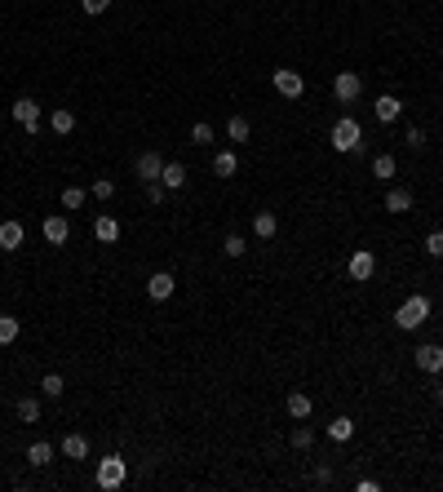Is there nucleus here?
Listing matches in <instances>:
<instances>
[{
    "label": "nucleus",
    "instance_id": "bb28decb",
    "mask_svg": "<svg viewBox=\"0 0 443 492\" xmlns=\"http://www.w3.org/2000/svg\"><path fill=\"white\" fill-rule=\"evenodd\" d=\"M40 390H45L49 399H58L62 390H67V382H62V373H45V377H40Z\"/></svg>",
    "mask_w": 443,
    "mask_h": 492
},
{
    "label": "nucleus",
    "instance_id": "cd10ccee",
    "mask_svg": "<svg viewBox=\"0 0 443 492\" xmlns=\"http://www.w3.org/2000/svg\"><path fill=\"white\" fill-rule=\"evenodd\" d=\"M222 253H226V257H244V253H249V240H244V235H235V231H231V235H226V240H222Z\"/></svg>",
    "mask_w": 443,
    "mask_h": 492
},
{
    "label": "nucleus",
    "instance_id": "4468645a",
    "mask_svg": "<svg viewBox=\"0 0 443 492\" xmlns=\"http://www.w3.org/2000/svg\"><path fill=\"white\" fill-rule=\"evenodd\" d=\"M23 235H27V231H23V222H13V218H9V222H0V249H5V253L23 249Z\"/></svg>",
    "mask_w": 443,
    "mask_h": 492
},
{
    "label": "nucleus",
    "instance_id": "6e6552de",
    "mask_svg": "<svg viewBox=\"0 0 443 492\" xmlns=\"http://www.w3.org/2000/svg\"><path fill=\"white\" fill-rule=\"evenodd\" d=\"M173 288H177L173 275H169V271H155L151 280H146V298H151V302H169V298H173Z\"/></svg>",
    "mask_w": 443,
    "mask_h": 492
},
{
    "label": "nucleus",
    "instance_id": "a211bd4d",
    "mask_svg": "<svg viewBox=\"0 0 443 492\" xmlns=\"http://www.w3.org/2000/svg\"><path fill=\"white\" fill-rule=\"evenodd\" d=\"M62 452H67L71 462H85V457H89V439L80 435V430H71L67 439H62Z\"/></svg>",
    "mask_w": 443,
    "mask_h": 492
},
{
    "label": "nucleus",
    "instance_id": "c756f323",
    "mask_svg": "<svg viewBox=\"0 0 443 492\" xmlns=\"http://www.w3.org/2000/svg\"><path fill=\"white\" fill-rule=\"evenodd\" d=\"M310 444H315V430H310V426H293V448L306 452Z\"/></svg>",
    "mask_w": 443,
    "mask_h": 492
},
{
    "label": "nucleus",
    "instance_id": "f03ea898",
    "mask_svg": "<svg viewBox=\"0 0 443 492\" xmlns=\"http://www.w3.org/2000/svg\"><path fill=\"white\" fill-rule=\"evenodd\" d=\"M124 479H129V462H124L120 452H111V457H102V462H98L93 484L102 488V492H120V488H124Z\"/></svg>",
    "mask_w": 443,
    "mask_h": 492
},
{
    "label": "nucleus",
    "instance_id": "f8f14e48",
    "mask_svg": "<svg viewBox=\"0 0 443 492\" xmlns=\"http://www.w3.org/2000/svg\"><path fill=\"white\" fill-rule=\"evenodd\" d=\"M93 240L98 244H116L120 240V222L111 218V213H98V218H93Z\"/></svg>",
    "mask_w": 443,
    "mask_h": 492
},
{
    "label": "nucleus",
    "instance_id": "9d476101",
    "mask_svg": "<svg viewBox=\"0 0 443 492\" xmlns=\"http://www.w3.org/2000/svg\"><path fill=\"white\" fill-rule=\"evenodd\" d=\"M67 235H71L67 213H49V218H45V240L49 244H67Z\"/></svg>",
    "mask_w": 443,
    "mask_h": 492
},
{
    "label": "nucleus",
    "instance_id": "4be33fe9",
    "mask_svg": "<svg viewBox=\"0 0 443 492\" xmlns=\"http://www.w3.org/2000/svg\"><path fill=\"white\" fill-rule=\"evenodd\" d=\"M249 134H253L249 116H231V120H226V138H231V142H249Z\"/></svg>",
    "mask_w": 443,
    "mask_h": 492
},
{
    "label": "nucleus",
    "instance_id": "39448f33",
    "mask_svg": "<svg viewBox=\"0 0 443 492\" xmlns=\"http://www.w3.org/2000/svg\"><path fill=\"white\" fill-rule=\"evenodd\" d=\"M9 116L18 120L27 134H40V102H36V98H18V102L9 107Z\"/></svg>",
    "mask_w": 443,
    "mask_h": 492
},
{
    "label": "nucleus",
    "instance_id": "f704fd0d",
    "mask_svg": "<svg viewBox=\"0 0 443 492\" xmlns=\"http://www.w3.org/2000/svg\"><path fill=\"white\" fill-rule=\"evenodd\" d=\"M425 253H430V257H443V231H430V235H425Z\"/></svg>",
    "mask_w": 443,
    "mask_h": 492
},
{
    "label": "nucleus",
    "instance_id": "1a4fd4ad",
    "mask_svg": "<svg viewBox=\"0 0 443 492\" xmlns=\"http://www.w3.org/2000/svg\"><path fill=\"white\" fill-rule=\"evenodd\" d=\"M160 173H164V156H160V151H142V156H138V177H142V187H146V182H160Z\"/></svg>",
    "mask_w": 443,
    "mask_h": 492
},
{
    "label": "nucleus",
    "instance_id": "b1692460",
    "mask_svg": "<svg viewBox=\"0 0 443 492\" xmlns=\"http://www.w3.org/2000/svg\"><path fill=\"white\" fill-rule=\"evenodd\" d=\"M395 156H372V177H382V182H390V177H395Z\"/></svg>",
    "mask_w": 443,
    "mask_h": 492
},
{
    "label": "nucleus",
    "instance_id": "f257e3e1",
    "mask_svg": "<svg viewBox=\"0 0 443 492\" xmlns=\"http://www.w3.org/2000/svg\"><path fill=\"white\" fill-rule=\"evenodd\" d=\"M430 298H425V293H413V298H403L399 302V310H395V324L403 328V333H417V328L430 320Z\"/></svg>",
    "mask_w": 443,
    "mask_h": 492
},
{
    "label": "nucleus",
    "instance_id": "ddd939ff",
    "mask_svg": "<svg viewBox=\"0 0 443 492\" xmlns=\"http://www.w3.org/2000/svg\"><path fill=\"white\" fill-rule=\"evenodd\" d=\"M372 111H377V120H382V124H395V120L403 116V107H399L395 93H382V98L372 102Z\"/></svg>",
    "mask_w": 443,
    "mask_h": 492
},
{
    "label": "nucleus",
    "instance_id": "20e7f679",
    "mask_svg": "<svg viewBox=\"0 0 443 492\" xmlns=\"http://www.w3.org/2000/svg\"><path fill=\"white\" fill-rule=\"evenodd\" d=\"M346 275H350L355 284H368L372 275H377V253L372 249H355L350 262H346Z\"/></svg>",
    "mask_w": 443,
    "mask_h": 492
},
{
    "label": "nucleus",
    "instance_id": "c9c22d12",
    "mask_svg": "<svg viewBox=\"0 0 443 492\" xmlns=\"http://www.w3.org/2000/svg\"><path fill=\"white\" fill-rule=\"evenodd\" d=\"M164 195H169L164 182H146V200H151V204H164Z\"/></svg>",
    "mask_w": 443,
    "mask_h": 492
},
{
    "label": "nucleus",
    "instance_id": "393cba45",
    "mask_svg": "<svg viewBox=\"0 0 443 492\" xmlns=\"http://www.w3.org/2000/svg\"><path fill=\"white\" fill-rule=\"evenodd\" d=\"M49 124H54V134H71L76 129V111H67V107H58L54 116H49Z\"/></svg>",
    "mask_w": 443,
    "mask_h": 492
},
{
    "label": "nucleus",
    "instance_id": "aec40b11",
    "mask_svg": "<svg viewBox=\"0 0 443 492\" xmlns=\"http://www.w3.org/2000/svg\"><path fill=\"white\" fill-rule=\"evenodd\" d=\"M213 173H218V177H235L240 173V156L235 151H218V156H213Z\"/></svg>",
    "mask_w": 443,
    "mask_h": 492
},
{
    "label": "nucleus",
    "instance_id": "423d86ee",
    "mask_svg": "<svg viewBox=\"0 0 443 492\" xmlns=\"http://www.w3.org/2000/svg\"><path fill=\"white\" fill-rule=\"evenodd\" d=\"M271 80H275V89H280L284 98H293V102H297V98L306 93L302 71H293V67H275V71H271Z\"/></svg>",
    "mask_w": 443,
    "mask_h": 492
},
{
    "label": "nucleus",
    "instance_id": "2f4dec72",
    "mask_svg": "<svg viewBox=\"0 0 443 492\" xmlns=\"http://www.w3.org/2000/svg\"><path fill=\"white\" fill-rule=\"evenodd\" d=\"M80 204H85V191H80V187H67V191H62V209H80Z\"/></svg>",
    "mask_w": 443,
    "mask_h": 492
},
{
    "label": "nucleus",
    "instance_id": "6ab92c4d",
    "mask_svg": "<svg viewBox=\"0 0 443 492\" xmlns=\"http://www.w3.org/2000/svg\"><path fill=\"white\" fill-rule=\"evenodd\" d=\"M160 182L169 187V191H182V187H187V169H182V164H173V160H164V173H160Z\"/></svg>",
    "mask_w": 443,
    "mask_h": 492
},
{
    "label": "nucleus",
    "instance_id": "9b49d317",
    "mask_svg": "<svg viewBox=\"0 0 443 492\" xmlns=\"http://www.w3.org/2000/svg\"><path fill=\"white\" fill-rule=\"evenodd\" d=\"M413 359H417V368H421V373H435V377L443 373V346H417Z\"/></svg>",
    "mask_w": 443,
    "mask_h": 492
},
{
    "label": "nucleus",
    "instance_id": "0eeeda50",
    "mask_svg": "<svg viewBox=\"0 0 443 492\" xmlns=\"http://www.w3.org/2000/svg\"><path fill=\"white\" fill-rule=\"evenodd\" d=\"M333 93H337V102H355V98L364 93V80H359V71H337Z\"/></svg>",
    "mask_w": 443,
    "mask_h": 492
},
{
    "label": "nucleus",
    "instance_id": "72a5a7b5",
    "mask_svg": "<svg viewBox=\"0 0 443 492\" xmlns=\"http://www.w3.org/2000/svg\"><path fill=\"white\" fill-rule=\"evenodd\" d=\"M80 9H85L89 18H98V13H107V9H111V0H80Z\"/></svg>",
    "mask_w": 443,
    "mask_h": 492
},
{
    "label": "nucleus",
    "instance_id": "a878e982",
    "mask_svg": "<svg viewBox=\"0 0 443 492\" xmlns=\"http://www.w3.org/2000/svg\"><path fill=\"white\" fill-rule=\"evenodd\" d=\"M27 462L31 466H49V462H54V444H45V439H40V444H31L27 448Z\"/></svg>",
    "mask_w": 443,
    "mask_h": 492
},
{
    "label": "nucleus",
    "instance_id": "4c0bfd02",
    "mask_svg": "<svg viewBox=\"0 0 443 492\" xmlns=\"http://www.w3.org/2000/svg\"><path fill=\"white\" fill-rule=\"evenodd\" d=\"M435 399H439V404H443V386H435Z\"/></svg>",
    "mask_w": 443,
    "mask_h": 492
},
{
    "label": "nucleus",
    "instance_id": "7ed1b4c3",
    "mask_svg": "<svg viewBox=\"0 0 443 492\" xmlns=\"http://www.w3.org/2000/svg\"><path fill=\"white\" fill-rule=\"evenodd\" d=\"M328 142H333V151L350 156V151H359V146H364V129H359V120L341 116V120L333 124V134H328Z\"/></svg>",
    "mask_w": 443,
    "mask_h": 492
},
{
    "label": "nucleus",
    "instance_id": "473e14b6",
    "mask_svg": "<svg viewBox=\"0 0 443 492\" xmlns=\"http://www.w3.org/2000/svg\"><path fill=\"white\" fill-rule=\"evenodd\" d=\"M93 195H98V200H111V195H116V182H111V177H98V182H93Z\"/></svg>",
    "mask_w": 443,
    "mask_h": 492
},
{
    "label": "nucleus",
    "instance_id": "f3484780",
    "mask_svg": "<svg viewBox=\"0 0 443 492\" xmlns=\"http://www.w3.org/2000/svg\"><path fill=\"white\" fill-rule=\"evenodd\" d=\"M275 231H280V218H275V213H253V235L257 240H275Z\"/></svg>",
    "mask_w": 443,
    "mask_h": 492
},
{
    "label": "nucleus",
    "instance_id": "5701e85b",
    "mask_svg": "<svg viewBox=\"0 0 443 492\" xmlns=\"http://www.w3.org/2000/svg\"><path fill=\"white\" fill-rule=\"evenodd\" d=\"M13 413H18L23 426H36V421H40V399H31V395H27V399H18V408H13Z\"/></svg>",
    "mask_w": 443,
    "mask_h": 492
},
{
    "label": "nucleus",
    "instance_id": "dca6fc26",
    "mask_svg": "<svg viewBox=\"0 0 443 492\" xmlns=\"http://www.w3.org/2000/svg\"><path fill=\"white\" fill-rule=\"evenodd\" d=\"M413 209V191L408 187H390L386 191V213H408Z\"/></svg>",
    "mask_w": 443,
    "mask_h": 492
},
{
    "label": "nucleus",
    "instance_id": "412c9836",
    "mask_svg": "<svg viewBox=\"0 0 443 492\" xmlns=\"http://www.w3.org/2000/svg\"><path fill=\"white\" fill-rule=\"evenodd\" d=\"M328 439H333V444H346V439H355V421H350V417H333V421H328Z\"/></svg>",
    "mask_w": 443,
    "mask_h": 492
},
{
    "label": "nucleus",
    "instance_id": "2eb2a0df",
    "mask_svg": "<svg viewBox=\"0 0 443 492\" xmlns=\"http://www.w3.org/2000/svg\"><path fill=\"white\" fill-rule=\"evenodd\" d=\"M310 413H315V399H310L306 390H293V395H288V417L293 421H306Z\"/></svg>",
    "mask_w": 443,
    "mask_h": 492
},
{
    "label": "nucleus",
    "instance_id": "e433bc0d",
    "mask_svg": "<svg viewBox=\"0 0 443 492\" xmlns=\"http://www.w3.org/2000/svg\"><path fill=\"white\" fill-rule=\"evenodd\" d=\"M315 484H333V466H315Z\"/></svg>",
    "mask_w": 443,
    "mask_h": 492
},
{
    "label": "nucleus",
    "instance_id": "c85d7f7f",
    "mask_svg": "<svg viewBox=\"0 0 443 492\" xmlns=\"http://www.w3.org/2000/svg\"><path fill=\"white\" fill-rule=\"evenodd\" d=\"M18 333H23V324H18V320H13V315H0V346H9V341L18 337Z\"/></svg>",
    "mask_w": 443,
    "mask_h": 492
},
{
    "label": "nucleus",
    "instance_id": "7c9ffc66",
    "mask_svg": "<svg viewBox=\"0 0 443 492\" xmlns=\"http://www.w3.org/2000/svg\"><path fill=\"white\" fill-rule=\"evenodd\" d=\"M213 138H218V134H213V124H204V120H200V124L191 129V142H195V146H208Z\"/></svg>",
    "mask_w": 443,
    "mask_h": 492
}]
</instances>
